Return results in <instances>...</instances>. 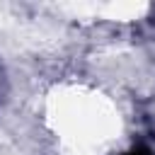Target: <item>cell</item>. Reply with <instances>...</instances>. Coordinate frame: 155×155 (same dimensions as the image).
<instances>
[{"instance_id": "obj_1", "label": "cell", "mask_w": 155, "mask_h": 155, "mask_svg": "<svg viewBox=\"0 0 155 155\" xmlns=\"http://www.w3.org/2000/svg\"><path fill=\"white\" fill-rule=\"evenodd\" d=\"M126 155H150V153L143 150V148H138V150H131V153H126Z\"/></svg>"}]
</instances>
